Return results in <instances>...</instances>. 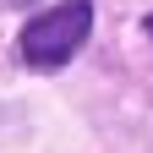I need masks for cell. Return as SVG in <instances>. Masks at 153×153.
<instances>
[{"instance_id": "cell-1", "label": "cell", "mask_w": 153, "mask_h": 153, "mask_svg": "<svg viewBox=\"0 0 153 153\" xmlns=\"http://www.w3.org/2000/svg\"><path fill=\"white\" fill-rule=\"evenodd\" d=\"M93 27V6L88 0H66V6H55L44 16H33L22 27V60L27 66H66L76 49H82V38Z\"/></svg>"}, {"instance_id": "cell-2", "label": "cell", "mask_w": 153, "mask_h": 153, "mask_svg": "<svg viewBox=\"0 0 153 153\" xmlns=\"http://www.w3.org/2000/svg\"><path fill=\"white\" fill-rule=\"evenodd\" d=\"M16 6H33V0H0V11H16Z\"/></svg>"}, {"instance_id": "cell-3", "label": "cell", "mask_w": 153, "mask_h": 153, "mask_svg": "<svg viewBox=\"0 0 153 153\" xmlns=\"http://www.w3.org/2000/svg\"><path fill=\"white\" fill-rule=\"evenodd\" d=\"M148 33H153V16H148Z\"/></svg>"}]
</instances>
